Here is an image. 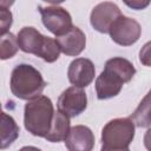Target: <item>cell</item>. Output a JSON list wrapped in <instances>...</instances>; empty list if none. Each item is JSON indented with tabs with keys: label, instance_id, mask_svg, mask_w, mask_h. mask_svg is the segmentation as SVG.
Masks as SVG:
<instances>
[{
	"label": "cell",
	"instance_id": "obj_17",
	"mask_svg": "<svg viewBox=\"0 0 151 151\" xmlns=\"http://www.w3.org/2000/svg\"><path fill=\"white\" fill-rule=\"evenodd\" d=\"M150 105H149V94L145 96L144 100L139 104L137 110L131 116V120L139 127H149L150 126V117H149Z\"/></svg>",
	"mask_w": 151,
	"mask_h": 151
},
{
	"label": "cell",
	"instance_id": "obj_5",
	"mask_svg": "<svg viewBox=\"0 0 151 151\" xmlns=\"http://www.w3.org/2000/svg\"><path fill=\"white\" fill-rule=\"evenodd\" d=\"M39 12L41 14V20L44 26L55 37L64 34L73 26L71 14L63 7L39 6Z\"/></svg>",
	"mask_w": 151,
	"mask_h": 151
},
{
	"label": "cell",
	"instance_id": "obj_4",
	"mask_svg": "<svg viewBox=\"0 0 151 151\" xmlns=\"http://www.w3.org/2000/svg\"><path fill=\"white\" fill-rule=\"evenodd\" d=\"M107 33H110L111 39L116 44L120 46H131L140 38L142 27L134 19L122 14L112 22Z\"/></svg>",
	"mask_w": 151,
	"mask_h": 151
},
{
	"label": "cell",
	"instance_id": "obj_6",
	"mask_svg": "<svg viewBox=\"0 0 151 151\" xmlns=\"http://www.w3.org/2000/svg\"><path fill=\"white\" fill-rule=\"evenodd\" d=\"M58 111L66 114L68 118L79 116L87 107V96L83 87L71 86L66 88L58 98Z\"/></svg>",
	"mask_w": 151,
	"mask_h": 151
},
{
	"label": "cell",
	"instance_id": "obj_19",
	"mask_svg": "<svg viewBox=\"0 0 151 151\" xmlns=\"http://www.w3.org/2000/svg\"><path fill=\"white\" fill-rule=\"evenodd\" d=\"M123 1L127 7L136 11L145 9L150 5V0H123Z\"/></svg>",
	"mask_w": 151,
	"mask_h": 151
},
{
	"label": "cell",
	"instance_id": "obj_1",
	"mask_svg": "<svg viewBox=\"0 0 151 151\" xmlns=\"http://www.w3.org/2000/svg\"><path fill=\"white\" fill-rule=\"evenodd\" d=\"M54 110L51 99L38 96L27 101L24 111L25 129L33 136L45 137L51 127Z\"/></svg>",
	"mask_w": 151,
	"mask_h": 151
},
{
	"label": "cell",
	"instance_id": "obj_20",
	"mask_svg": "<svg viewBox=\"0 0 151 151\" xmlns=\"http://www.w3.org/2000/svg\"><path fill=\"white\" fill-rule=\"evenodd\" d=\"M15 0H0V8H9Z\"/></svg>",
	"mask_w": 151,
	"mask_h": 151
},
{
	"label": "cell",
	"instance_id": "obj_8",
	"mask_svg": "<svg viewBox=\"0 0 151 151\" xmlns=\"http://www.w3.org/2000/svg\"><path fill=\"white\" fill-rule=\"evenodd\" d=\"M94 74H96L94 65L90 59L86 58L74 59L73 61H71L67 70V77L70 83L78 87L88 86L94 79Z\"/></svg>",
	"mask_w": 151,
	"mask_h": 151
},
{
	"label": "cell",
	"instance_id": "obj_11",
	"mask_svg": "<svg viewBox=\"0 0 151 151\" xmlns=\"http://www.w3.org/2000/svg\"><path fill=\"white\" fill-rule=\"evenodd\" d=\"M47 37L42 35L34 27H22L17 37L19 48L25 53H31L37 57H40L41 51L45 46Z\"/></svg>",
	"mask_w": 151,
	"mask_h": 151
},
{
	"label": "cell",
	"instance_id": "obj_15",
	"mask_svg": "<svg viewBox=\"0 0 151 151\" xmlns=\"http://www.w3.org/2000/svg\"><path fill=\"white\" fill-rule=\"evenodd\" d=\"M104 70L117 76L123 83H129L136 73V68L130 60L120 57H114L109 59L105 64Z\"/></svg>",
	"mask_w": 151,
	"mask_h": 151
},
{
	"label": "cell",
	"instance_id": "obj_10",
	"mask_svg": "<svg viewBox=\"0 0 151 151\" xmlns=\"http://www.w3.org/2000/svg\"><path fill=\"white\" fill-rule=\"evenodd\" d=\"M64 142L70 151H90L94 145V136L90 127L76 125L70 127Z\"/></svg>",
	"mask_w": 151,
	"mask_h": 151
},
{
	"label": "cell",
	"instance_id": "obj_7",
	"mask_svg": "<svg viewBox=\"0 0 151 151\" xmlns=\"http://www.w3.org/2000/svg\"><path fill=\"white\" fill-rule=\"evenodd\" d=\"M119 15H122V12L116 4L104 1L94 6L90 15V22L96 31L107 33L110 26Z\"/></svg>",
	"mask_w": 151,
	"mask_h": 151
},
{
	"label": "cell",
	"instance_id": "obj_12",
	"mask_svg": "<svg viewBox=\"0 0 151 151\" xmlns=\"http://www.w3.org/2000/svg\"><path fill=\"white\" fill-rule=\"evenodd\" d=\"M123 81L113 73L104 70L96 80V92L97 98L100 100L110 99L119 94L123 87Z\"/></svg>",
	"mask_w": 151,
	"mask_h": 151
},
{
	"label": "cell",
	"instance_id": "obj_9",
	"mask_svg": "<svg viewBox=\"0 0 151 151\" xmlns=\"http://www.w3.org/2000/svg\"><path fill=\"white\" fill-rule=\"evenodd\" d=\"M55 41L59 45L60 52L71 57L79 55L86 46L85 33L77 26H72L67 32L58 35L55 38Z\"/></svg>",
	"mask_w": 151,
	"mask_h": 151
},
{
	"label": "cell",
	"instance_id": "obj_16",
	"mask_svg": "<svg viewBox=\"0 0 151 151\" xmlns=\"http://www.w3.org/2000/svg\"><path fill=\"white\" fill-rule=\"evenodd\" d=\"M19 50L17 37L11 33L6 32L0 34V60H6L13 58Z\"/></svg>",
	"mask_w": 151,
	"mask_h": 151
},
{
	"label": "cell",
	"instance_id": "obj_21",
	"mask_svg": "<svg viewBox=\"0 0 151 151\" xmlns=\"http://www.w3.org/2000/svg\"><path fill=\"white\" fill-rule=\"evenodd\" d=\"M44 1H46V2H48V4L57 5V4H61V2H64L65 0H44Z\"/></svg>",
	"mask_w": 151,
	"mask_h": 151
},
{
	"label": "cell",
	"instance_id": "obj_14",
	"mask_svg": "<svg viewBox=\"0 0 151 151\" xmlns=\"http://www.w3.org/2000/svg\"><path fill=\"white\" fill-rule=\"evenodd\" d=\"M68 131H70V118L63 112L58 111L54 112L51 127L44 138L51 143H59L65 140Z\"/></svg>",
	"mask_w": 151,
	"mask_h": 151
},
{
	"label": "cell",
	"instance_id": "obj_13",
	"mask_svg": "<svg viewBox=\"0 0 151 151\" xmlns=\"http://www.w3.org/2000/svg\"><path fill=\"white\" fill-rule=\"evenodd\" d=\"M19 126L14 118L1 110L0 104V149L9 147L19 137Z\"/></svg>",
	"mask_w": 151,
	"mask_h": 151
},
{
	"label": "cell",
	"instance_id": "obj_2",
	"mask_svg": "<svg viewBox=\"0 0 151 151\" xmlns=\"http://www.w3.org/2000/svg\"><path fill=\"white\" fill-rule=\"evenodd\" d=\"M46 83L40 72L28 64H20L14 67L11 76L12 93L24 100H29L41 94Z\"/></svg>",
	"mask_w": 151,
	"mask_h": 151
},
{
	"label": "cell",
	"instance_id": "obj_18",
	"mask_svg": "<svg viewBox=\"0 0 151 151\" xmlns=\"http://www.w3.org/2000/svg\"><path fill=\"white\" fill-rule=\"evenodd\" d=\"M13 22V15L8 8H0V34L8 31Z\"/></svg>",
	"mask_w": 151,
	"mask_h": 151
},
{
	"label": "cell",
	"instance_id": "obj_3",
	"mask_svg": "<svg viewBox=\"0 0 151 151\" xmlns=\"http://www.w3.org/2000/svg\"><path fill=\"white\" fill-rule=\"evenodd\" d=\"M134 137V124L130 118L110 120L101 131V150H127Z\"/></svg>",
	"mask_w": 151,
	"mask_h": 151
}]
</instances>
